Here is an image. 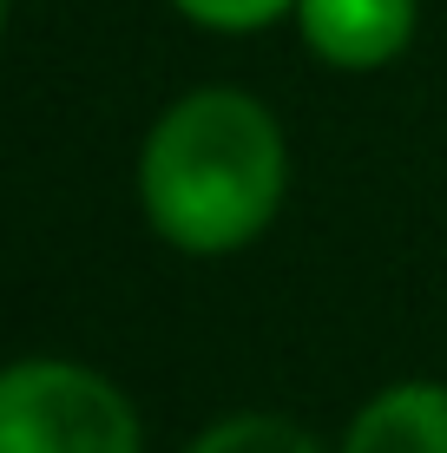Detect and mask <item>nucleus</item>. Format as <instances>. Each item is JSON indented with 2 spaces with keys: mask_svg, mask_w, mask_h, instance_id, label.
I'll return each mask as SVG.
<instances>
[{
  "mask_svg": "<svg viewBox=\"0 0 447 453\" xmlns=\"http://www.w3.org/2000/svg\"><path fill=\"white\" fill-rule=\"evenodd\" d=\"M138 197L178 250L218 257L250 243L283 197L276 119L243 92H191L151 132L138 158Z\"/></svg>",
  "mask_w": 447,
  "mask_h": 453,
  "instance_id": "1",
  "label": "nucleus"
},
{
  "mask_svg": "<svg viewBox=\"0 0 447 453\" xmlns=\"http://www.w3.org/2000/svg\"><path fill=\"white\" fill-rule=\"evenodd\" d=\"M0 453H138V420L99 374L20 362L0 368Z\"/></svg>",
  "mask_w": 447,
  "mask_h": 453,
  "instance_id": "2",
  "label": "nucleus"
},
{
  "mask_svg": "<svg viewBox=\"0 0 447 453\" xmlns=\"http://www.w3.org/2000/svg\"><path fill=\"white\" fill-rule=\"evenodd\" d=\"M303 40L329 66H381L414 34V0H297Z\"/></svg>",
  "mask_w": 447,
  "mask_h": 453,
  "instance_id": "3",
  "label": "nucleus"
},
{
  "mask_svg": "<svg viewBox=\"0 0 447 453\" xmlns=\"http://www.w3.org/2000/svg\"><path fill=\"white\" fill-rule=\"evenodd\" d=\"M343 453H447V388L408 381L362 408Z\"/></svg>",
  "mask_w": 447,
  "mask_h": 453,
  "instance_id": "4",
  "label": "nucleus"
},
{
  "mask_svg": "<svg viewBox=\"0 0 447 453\" xmlns=\"http://www.w3.org/2000/svg\"><path fill=\"white\" fill-rule=\"evenodd\" d=\"M191 453H316V441L276 414H237L224 427H211Z\"/></svg>",
  "mask_w": 447,
  "mask_h": 453,
  "instance_id": "5",
  "label": "nucleus"
},
{
  "mask_svg": "<svg viewBox=\"0 0 447 453\" xmlns=\"http://www.w3.org/2000/svg\"><path fill=\"white\" fill-rule=\"evenodd\" d=\"M191 20H204V27H224V34H243V27H264L276 20L283 7H297V0H178Z\"/></svg>",
  "mask_w": 447,
  "mask_h": 453,
  "instance_id": "6",
  "label": "nucleus"
},
{
  "mask_svg": "<svg viewBox=\"0 0 447 453\" xmlns=\"http://www.w3.org/2000/svg\"><path fill=\"white\" fill-rule=\"evenodd\" d=\"M0 13H7V0H0Z\"/></svg>",
  "mask_w": 447,
  "mask_h": 453,
  "instance_id": "7",
  "label": "nucleus"
}]
</instances>
